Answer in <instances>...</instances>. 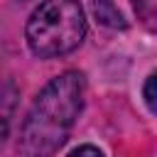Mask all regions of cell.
Returning a JSON list of instances; mask_svg holds the SVG:
<instances>
[{
	"label": "cell",
	"instance_id": "cell-2",
	"mask_svg": "<svg viewBox=\"0 0 157 157\" xmlns=\"http://www.w3.org/2000/svg\"><path fill=\"white\" fill-rule=\"evenodd\" d=\"M86 37V15L78 0H44L27 20L25 39L34 56L56 59L71 54Z\"/></svg>",
	"mask_w": 157,
	"mask_h": 157
},
{
	"label": "cell",
	"instance_id": "cell-1",
	"mask_svg": "<svg viewBox=\"0 0 157 157\" xmlns=\"http://www.w3.org/2000/svg\"><path fill=\"white\" fill-rule=\"evenodd\" d=\"M83 96L86 78L81 71H64L54 76L27 110L17 152L27 157H47L59 152L83 108Z\"/></svg>",
	"mask_w": 157,
	"mask_h": 157
},
{
	"label": "cell",
	"instance_id": "cell-4",
	"mask_svg": "<svg viewBox=\"0 0 157 157\" xmlns=\"http://www.w3.org/2000/svg\"><path fill=\"white\" fill-rule=\"evenodd\" d=\"M93 15L101 25L105 27H125L123 15L118 12V7L113 5V0H93Z\"/></svg>",
	"mask_w": 157,
	"mask_h": 157
},
{
	"label": "cell",
	"instance_id": "cell-5",
	"mask_svg": "<svg viewBox=\"0 0 157 157\" xmlns=\"http://www.w3.org/2000/svg\"><path fill=\"white\" fill-rule=\"evenodd\" d=\"M142 96H145V103H147V108L155 113V110H157V103H155V74H150V76H147V81H145V88H142Z\"/></svg>",
	"mask_w": 157,
	"mask_h": 157
},
{
	"label": "cell",
	"instance_id": "cell-3",
	"mask_svg": "<svg viewBox=\"0 0 157 157\" xmlns=\"http://www.w3.org/2000/svg\"><path fill=\"white\" fill-rule=\"evenodd\" d=\"M20 101V88L12 78H0V145L7 140L12 128V115Z\"/></svg>",
	"mask_w": 157,
	"mask_h": 157
},
{
	"label": "cell",
	"instance_id": "cell-6",
	"mask_svg": "<svg viewBox=\"0 0 157 157\" xmlns=\"http://www.w3.org/2000/svg\"><path fill=\"white\" fill-rule=\"evenodd\" d=\"M83 152H91V155H103V152H101L96 145H78V147H76L71 155H83Z\"/></svg>",
	"mask_w": 157,
	"mask_h": 157
}]
</instances>
